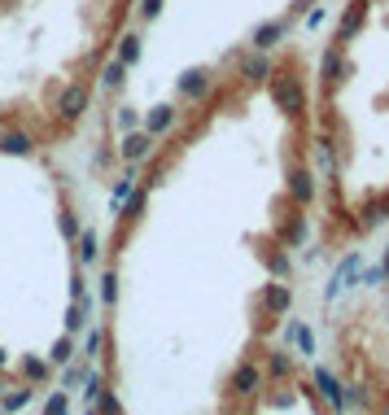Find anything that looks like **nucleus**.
Listing matches in <instances>:
<instances>
[{
	"label": "nucleus",
	"mask_w": 389,
	"mask_h": 415,
	"mask_svg": "<svg viewBox=\"0 0 389 415\" xmlns=\"http://www.w3.org/2000/svg\"><path fill=\"white\" fill-rule=\"evenodd\" d=\"M315 166L324 171V179L337 171V153H332V140H328V136H320V140H315Z\"/></svg>",
	"instance_id": "9b49d317"
},
{
	"label": "nucleus",
	"mask_w": 389,
	"mask_h": 415,
	"mask_svg": "<svg viewBox=\"0 0 389 415\" xmlns=\"http://www.w3.org/2000/svg\"><path fill=\"white\" fill-rule=\"evenodd\" d=\"M70 350H74V346H70V332H66V336H62V341L53 346V363H70V358H74Z\"/></svg>",
	"instance_id": "393cba45"
},
{
	"label": "nucleus",
	"mask_w": 389,
	"mask_h": 415,
	"mask_svg": "<svg viewBox=\"0 0 389 415\" xmlns=\"http://www.w3.org/2000/svg\"><path fill=\"white\" fill-rule=\"evenodd\" d=\"M380 271H385V275H389V254H385V267H380Z\"/></svg>",
	"instance_id": "c85d7f7f"
},
{
	"label": "nucleus",
	"mask_w": 389,
	"mask_h": 415,
	"mask_svg": "<svg viewBox=\"0 0 389 415\" xmlns=\"http://www.w3.org/2000/svg\"><path fill=\"white\" fill-rule=\"evenodd\" d=\"M289 341H293L302 354H315V341H310V332H306L302 324H289Z\"/></svg>",
	"instance_id": "6ab92c4d"
},
{
	"label": "nucleus",
	"mask_w": 389,
	"mask_h": 415,
	"mask_svg": "<svg viewBox=\"0 0 389 415\" xmlns=\"http://www.w3.org/2000/svg\"><path fill=\"white\" fill-rule=\"evenodd\" d=\"M96 232H84V237H79V258H84V263H96Z\"/></svg>",
	"instance_id": "5701e85b"
},
{
	"label": "nucleus",
	"mask_w": 389,
	"mask_h": 415,
	"mask_svg": "<svg viewBox=\"0 0 389 415\" xmlns=\"http://www.w3.org/2000/svg\"><path fill=\"white\" fill-rule=\"evenodd\" d=\"M101 302H106V306L118 302V275L114 271H106V280H101Z\"/></svg>",
	"instance_id": "4be33fe9"
},
{
	"label": "nucleus",
	"mask_w": 389,
	"mask_h": 415,
	"mask_svg": "<svg viewBox=\"0 0 389 415\" xmlns=\"http://www.w3.org/2000/svg\"><path fill=\"white\" fill-rule=\"evenodd\" d=\"M258 389H263V372H258L254 363H241V368L232 372V394H237V398H254Z\"/></svg>",
	"instance_id": "20e7f679"
},
{
	"label": "nucleus",
	"mask_w": 389,
	"mask_h": 415,
	"mask_svg": "<svg viewBox=\"0 0 389 415\" xmlns=\"http://www.w3.org/2000/svg\"><path fill=\"white\" fill-rule=\"evenodd\" d=\"M132 193H136V175H123L118 184H114V197H110V210L118 215L123 205H127V197H132Z\"/></svg>",
	"instance_id": "ddd939ff"
},
{
	"label": "nucleus",
	"mask_w": 389,
	"mask_h": 415,
	"mask_svg": "<svg viewBox=\"0 0 389 415\" xmlns=\"http://www.w3.org/2000/svg\"><path fill=\"white\" fill-rule=\"evenodd\" d=\"M18 372H22V380H31V385H35V380H48V363H44V358H22V368H18Z\"/></svg>",
	"instance_id": "dca6fc26"
},
{
	"label": "nucleus",
	"mask_w": 389,
	"mask_h": 415,
	"mask_svg": "<svg viewBox=\"0 0 389 415\" xmlns=\"http://www.w3.org/2000/svg\"><path fill=\"white\" fill-rule=\"evenodd\" d=\"M136 110H118V127H123V132H136Z\"/></svg>",
	"instance_id": "a878e982"
},
{
	"label": "nucleus",
	"mask_w": 389,
	"mask_h": 415,
	"mask_svg": "<svg viewBox=\"0 0 389 415\" xmlns=\"http://www.w3.org/2000/svg\"><path fill=\"white\" fill-rule=\"evenodd\" d=\"M389 219V197H380V201H372L368 210H363V219H359V227L368 232V227H376V223H385Z\"/></svg>",
	"instance_id": "f8f14e48"
},
{
	"label": "nucleus",
	"mask_w": 389,
	"mask_h": 415,
	"mask_svg": "<svg viewBox=\"0 0 389 415\" xmlns=\"http://www.w3.org/2000/svg\"><path fill=\"white\" fill-rule=\"evenodd\" d=\"M267 267H271V275H293V263H289V254H267Z\"/></svg>",
	"instance_id": "412c9836"
},
{
	"label": "nucleus",
	"mask_w": 389,
	"mask_h": 415,
	"mask_svg": "<svg viewBox=\"0 0 389 415\" xmlns=\"http://www.w3.org/2000/svg\"><path fill=\"white\" fill-rule=\"evenodd\" d=\"M359 267H363V254H350V258H346V263H342V267H337V275L328 280V289H324V297L332 302V297H337V293H342V289H346V284H350V280L359 275Z\"/></svg>",
	"instance_id": "423d86ee"
},
{
	"label": "nucleus",
	"mask_w": 389,
	"mask_h": 415,
	"mask_svg": "<svg viewBox=\"0 0 389 415\" xmlns=\"http://www.w3.org/2000/svg\"><path fill=\"white\" fill-rule=\"evenodd\" d=\"M0 368H9V354L5 350H0Z\"/></svg>",
	"instance_id": "cd10ccee"
},
{
	"label": "nucleus",
	"mask_w": 389,
	"mask_h": 415,
	"mask_svg": "<svg viewBox=\"0 0 389 415\" xmlns=\"http://www.w3.org/2000/svg\"><path fill=\"white\" fill-rule=\"evenodd\" d=\"M44 415H70V398H66V389H53V394H48Z\"/></svg>",
	"instance_id": "a211bd4d"
},
{
	"label": "nucleus",
	"mask_w": 389,
	"mask_h": 415,
	"mask_svg": "<svg viewBox=\"0 0 389 415\" xmlns=\"http://www.w3.org/2000/svg\"><path fill=\"white\" fill-rule=\"evenodd\" d=\"M27 402H31V385H22V389H13V394L0 398V411H22Z\"/></svg>",
	"instance_id": "f3484780"
},
{
	"label": "nucleus",
	"mask_w": 389,
	"mask_h": 415,
	"mask_svg": "<svg viewBox=\"0 0 389 415\" xmlns=\"http://www.w3.org/2000/svg\"><path fill=\"white\" fill-rule=\"evenodd\" d=\"M0 118H5V101H0Z\"/></svg>",
	"instance_id": "7c9ffc66"
},
{
	"label": "nucleus",
	"mask_w": 389,
	"mask_h": 415,
	"mask_svg": "<svg viewBox=\"0 0 389 415\" xmlns=\"http://www.w3.org/2000/svg\"><path fill=\"white\" fill-rule=\"evenodd\" d=\"M0 153L31 158V153H35V136L27 132V127H0Z\"/></svg>",
	"instance_id": "7ed1b4c3"
},
{
	"label": "nucleus",
	"mask_w": 389,
	"mask_h": 415,
	"mask_svg": "<svg viewBox=\"0 0 389 415\" xmlns=\"http://www.w3.org/2000/svg\"><path fill=\"white\" fill-rule=\"evenodd\" d=\"M62 237H70V241L79 237V223H74V215H70V210L62 215Z\"/></svg>",
	"instance_id": "bb28decb"
},
{
	"label": "nucleus",
	"mask_w": 389,
	"mask_h": 415,
	"mask_svg": "<svg viewBox=\"0 0 389 415\" xmlns=\"http://www.w3.org/2000/svg\"><path fill=\"white\" fill-rule=\"evenodd\" d=\"M92 376V368H79V363H66V376H62V385L66 389H74V385H84Z\"/></svg>",
	"instance_id": "aec40b11"
},
{
	"label": "nucleus",
	"mask_w": 389,
	"mask_h": 415,
	"mask_svg": "<svg viewBox=\"0 0 389 415\" xmlns=\"http://www.w3.org/2000/svg\"><path fill=\"white\" fill-rule=\"evenodd\" d=\"M289 306H293V289H289V284H280V280H271L263 289V310H267V315H284Z\"/></svg>",
	"instance_id": "39448f33"
},
{
	"label": "nucleus",
	"mask_w": 389,
	"mask_h": 415,
	"mask_svg": "<svg viewBox=\"0 0 389 415\" xmlns=\"http://www.w3.org/2000/svg\"><path fill=\"white\" fill-rule=\"evenodd\" d=\"M96 415H123V402L114 398V389H106V385H101V394H96Z\"/></svg>",
	"instance_id": "2eb2a0df"
},
{
	"label": "nucleus",
	"mask_w": 389,
	"mask_h": 415,
	"mask_svg": "<svg viewBox=\"0 0 389 415\" xmlns=\"http://www.w3.org/2000/svg\"><path fill=\"white\" fill-rule=\"evenodd\" d=\"M175 118H179L175 106H158V110H149L145 132H149V136H162V132H171V127H175Z\"/></svg>",
	"instance_id": "6e6552de"
},
{
	"label": "nucleus",
	"mask_w": 389,
	"mask_h": 415,
	"mask_svg": "<svg viewBox=\"0 0 389 415\" xmlns=\"http://www.w3.org/2000/svg\"><path fill=\"white\" fill-rule=\"evenodd\" d=\"M280 237H284V245H302V241H306V219H302V215H293L289 223L280 227Z\"/></svg>",
	"instance_id": "4468645a"
},
{
	"label": "nucleus",
	"mask_w": 389,
	"mask_h": 415,
	"mask_svg": "<svg viewBox=\"0 0 389 415\" xmlns=\"http://www.w3.org/2000/svg\"><path fill=\"white\" fill-rule=\"evenodd\" d=\"M315 389H320V394H324L337 411L346 407V394H342V385H337V376H332V372H324V368H320V372H315Z\"/></svg>",
	"instance_id": "1a4fd4ad"
},
{
	"label": "nucleus",
	"mask_w": 389,
	"mask_h": 415,
	"mask_svg": "<svg viewBox=\"0 0 389 415\" xmlns=\"http://www.w3.org/2000/svg\"><path fill=\"white\" fill-rule=\"evenodd\" d=\"M289 197H293L298 205H306L310 197H315V179H310V171H293V175H289Z\"/></svg>",
	"instance_id": "9d476101"
},
{
	"label": "nucleus",
	"mask_w": 389,
	"mask_h": 415,
	"mask_svg": "<svg viewBox=\"0 0 389 415\" xmlns=\"http://www.w3.org/2000/svg\"><path fill=\"white\" fill-rule=\"evenodd\" d=\"M149 149H153V136H149V132H127V140H123V158H127V162H145V158H149Z\"/></svg>",
	"instance_id": "0eeeda50"
},
{
	"label": "nucleus",
	"mask_w": 389,
	"mask_h": 415,
	"mask_svg": "<svg viewBox=\"0 0 389 415\" xmlns=\"http://www.w3.org/2000/svg\"><path fill=\"white\" fill-rule=\"evenodd\" d=\"M376 415H389V407H380V411H376Z\"/></svg>",
	"instance_id": "c756f323"
},
{
	"label": "nucleus",
	"mask_w": 389,
	"mask_h": 415,
	"mask_svg": "<svg viewBox=\"0 0 389 415\" xmlns=\"http://www.w3.org/2000/svg\"><path fill=\"white\" fill-rule=\"evenodd\" d=\"M88 79H66L62 88H57V101H53V110H57V118L62 123H79L84 118V110H88Z\"/></svg>",
	"instance_id": "f257e3e1"
},
{
	"label": "nucleus",
	"mask_w": 389,
	"mask_h": 415,
	"mask_svg": "<svg viewBox=\"0 0 389 415\" xmlns=\"http://www.w3.org/2000/svg\"><path fill=\"white\" fill-rule=\"evenodd\" d=\"M267 372H271V376H289V354L276 350V354L267 358Z\"/></svg>",
	"instance_id": "b1692460"
},
{
	"label": "nucleus",
	"mask_w": 389,
	"mask_h": 415,
	"mask_svg": "<svg viewBox=\"0 0 389 415\" xmlns=\"http://www.w3.org/2000/svg\"><path fill=\"white\" fill-rule=\"evenodd\" d=\"M175 88H179V96H184V101H205V96L215 92V74L201 70V66H193V70H184L175 79Z\"/></svg>",
	"instance_id": "f03ea898"
}]
</instances>
